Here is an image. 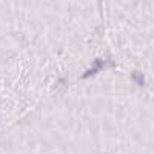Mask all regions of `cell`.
<instances>
[{
    "mask_svg": "<svg viewBox=\"0 0 154 154\" xmlns=\"http://www.w3.org/2000/svg\"><path fill=\"white\" fill-rule=\"evenodd\" d=\"M111 66H116V63L112 60H108V59H96L93 62V66L89 68L86 72H83L82 79H88V77H93L96 75L97 72H100L102 69H106V68H111Z\"/></svg>",
    "mask_w": 154,
    "mask_h": 154,
    "instance_id": "obj_1",
    "label": "cell"
},
{
    "mask_svg": "<svg viewBox=\"0 0 154 154\" xmlns=\"http://www.w3.org/2000/svg\"><path fill=\"white\" fill-rule=\"evenodd\" d=\"M131 79L137 83V85H145V75L140 72V71H133V74H131Z\"/></svg>",
    "mask_w": 154,
    "mask_h": 154,
    "instance_id": "obj_2",
    "label": "cell"
}]
</instances>
